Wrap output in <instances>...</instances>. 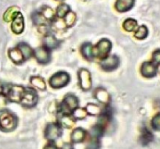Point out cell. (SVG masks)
Wrapping results in <instances>:
<instances>
[{
  "mask_svg": "<svg viewBox=\"0 0 160 149\" xmlns=\"http://www.w3.org/2000/svg\"><path fill=\"white\" fill-rule=\"evenodd\" d=\"M17 47L21 51L22 54L24 56L25 60L30 59V58L31 57V56L33 55V52H34V51L32 50L31 47L29 45H28L27 43H24V42H21V43L19 44Z\"/></svg>",
  "mask_w": 160,
  "mask_h": 149,
  "instance_id": "cell-21",
  "label": "cell"
},
{
  "mask_svg": "<svg viewBox=\"0 0 160 149\" xmlns=\"http://www.w3.org/2000/svg\"><path fill=\"white\" fill-rule=\"evenodd\" d=\"M38 100V96L37 92L32 87H28L25 88L20 102L24 107L32 108L37 105Z\"/></svg>",
  "mask_w": 160,
  "mask_h": 149,
  "instance_id": "cell-4",
  "label": "cell"
},
{
  "mask_svg": "<svg viewBox=\"0 0 160 149\" xmlns=\"http://www.w3.org/2000/svg\"><path fill=\"white\" fill-rule=\"evenodd\" d=\"M76 21V14L73 12H70L67 16L65 17V24L67 27H71L73 26Z\"/></svg>",
  "mask_w": 160,
  "mask_h": 149,
  "instance_id": "cell-29",
  "label": "cell"
},
{
  "mask_svg": "<svg viewBox=\"0 0 160 149\" xmlns=\"http://www.w3.org/2000/svg\"><path fill=\"white\" fill-rule=\"evenodd\" d=\"M94 96L95 99L98 100L100 103L103 105L109 104L110 102V95L107 91L103 87H98L94 92Z\"/></svg>",
  "mask_w": 160,
  "mask_h": 149,
  "instance_id": "cell-12",
  "label": "cell"
},
{
  "mask_svg": "<svg viewBox=\"0 0 160 149\" xmlns=\"http://www.w3.org/2000/svg\"><path fill=\"white\" fill-rule=\"evenodd\" d=\"M11 29L15 34H21L23 31V29H24V20H23V15L20 12L17 14V16L12 20Z\"/></svg>",
  "mask_w": 160,
  "mask_h": 149,
  "instance_id": "cell-11",
  "label": "cell"
},
{
  "mask_svg": "<svg viewBox=\"0 0 160 149\" xmlns=\"http://www.w3.org/2000/svg\"><path fill=\"white\" fill-rule=\"evenodd\" d=\"M120 65V59L117 56H108L107 57L102 59L100 66L106 71H111L117 68Z\"/></svg>",
  "mask_w": 160,
  "mask_h": 149,
  "instance_id": "cell-9",
  "label": "cell"
},
{
  "mask_svg": "<svg viewBox=\"0 0 160 149\" xmlns=\"http://www.w3.org/2000/svg\"><path fill=\"white\" fill-rule=\"evenodd\" d=\"M36 60L42 64H46L51 60V54L49 50L47 49L45 47H39L36 48L33 52Z\"/></svg>",
  "mask_w": 160,
  "mask_h": 149,
  "instance_id": "cell-10",
  "label": "cell"
},
{
  "mask_svg": "<svg viewBox=\"0 0 160 149\" xmlns=\"http://www.w3.org/2000/svg\"><path fill=\"white\" fill-rule=\"evenodd\" d=\"M18 8L16 6H12V7L9 8L6 10V12L4 13L3 16V19L6 22H10L13 20L14 17L17 16V14L19 12Z\"/></svg>",
  "mask_w": 160,
  "mask_h": 149,
  "instance_id": "cell-23",
  "label": "cell"
},
{
  "mask_svg": "<svg viewBox=\"0 0 160 149\" xmlns=\"http://www.w3.org/2000/svg\"><path fill=\"white\" fill-rule=\"evenodd\" d=\"M9 56L11 60H12L14 63L20 64L25 61L24 56H23V55L22 54L21 51H20L17 47L9 50Z\"/></svg>",
  "mask_w": 160,
  "mask_h": 149,
  "instance_id": "cell-18",
  "label": "cell"
},
{
  "mask_svg": "<svg viewBox=\"0 0 160 149\" xmlns=\"http://www.w3.org/2000/svg\"><path fill=\"white\" fill-rule=\"evenodd\" d=\"M70 77L67 72L60 71L55 73L50 77L49 85L53 88H62L69 84Z\"/></svg>",
  "mask_w": 160,
  "mask_h": 149,
  "instance_id": "cell-3",
  "label": "cell"
},
{
  "mask_svg": "<svg viewBox=\"0 0 160 149\" xmlns=\"http://www.w3.org/2000/svg\"><path fill=\"white\" fill-rule=\"evenodd\" d=\"M2 92H3V87L2 85V83L0 82V95H2Z\"/></svg>",
  "mask_w": 160,
  "mask_h": 149,
  "instance_id": "cell-36",
  "label": "cell"
},
{
  "mask_svg": "<svg viewBox=\"0 0 160 149\" xmlns=\"http://www.w3.org/2000/svg\"><path fill=\"white\" fill-rule=\"evenodd\" d=\"M61 149H73V147L71 144L66 143L62 145V147L61 148Z\"/></svg>",
  "mask_w": 160,
  "mask_h": 149,
  "instance_id": "cell-35",
  "label": "cell"
},
{
  "mask_svg": "<svg viewBox=\"0 0 160 149\" xmlns=\"http://www.w3.org/2000/svg\"><path fill=\"white\" fill-rule=\"evenodd\" d=\"M78 79L81 89L84 91H89L92 88V80L91 73L87 69L82 68L78 71Z\"/></svg>",
  "mask_w": 160,
  "mask_h": 149,
  "instance_id": "cell-7",
  "label": "cell"
},
{
  "mask_svg": "<svg viewBox=\"0 0 160 149\" xmlns=\"http://www.w3.org/2000/svg\"><path fill=\"white\" fill-rule=\"evenodd\" d=\"M78 105H79V100L78 97L72 94H68L66 95L59 106V114L70 115L78 107Z\"/></svg>",
  "mask_w": 160,
  "mask_h": 149,
  "instance_id": "cell-2",
  "label": "cell"
},
{
  "mask_svg": "<svg viewBox=\"0 0 160 149\" xmlns=\"http://www.w3.org/2000/svg\"><path fill=\"white\" fill-rule=\"evenodd\" d=\"M86 149H100L99 138L91 137L90 142L88 144Z\"/></svg>",
  "mask_w": 160,
  "mask_h": 149,
  "instance_id": "cell-30",
  "label": "cell"
},
{
  "mask_svg": "<svg viewBox=\"0 0 160 149\" xmlns=\"http://www.w3.org/2000/svg\"><path fill=\"white\" fill-rule=\"evenodd\" d=\"M153 61L155 63L160 64V50H157L153 53Z\"/></svg>",
  "mask_w": 160,
  "mask_h": 149,
  "instance_id": "cell-33",
  "label": "cell"
},
{
  "mask_svg": "<svg viewBox=\"0 0 160 149\" xmlns=\"http://www.w3.org/2000/svg\"><path fill=\"white\" fill-rule=\"evenodd\" d=\"M59 124L65 128H71L74 126V119L67 114H59Z\"/></svg>",
  "mask_w": 160,
  "mask_h": 149,
  "instance_id": "cell-19",
  "label": "cell"
},
{
  "mask_svg": "<svg viewBox=\"0 0 160 149\" xmlns=\"http://www.w3.org/2000/svg\"><path fill=\"white\" fill-rule=\"evenodd\" d=\"M138 23L135 20L132 18L127 19L124 22H123V29L126 31H133L135 30L137 27Z\"/></svg>",
  "mask_w": 160,
  "mask_h": 149,
  "instance_id": "cell-26",
  "label": "cell"
},
{
  "mask_svg": "<svg viewBox=\"0 0 160 149\" xmlns=\"http://www.w3.org/2000/svg\"><path fill=\"white\" fill-rule=\"evenodd\" d=\"M70 12V6L66 4H61L56 9V15L59 19L65 17Z\"/></svg>",
  "mask_w": 160,
  "mask_h": 149,
  "instance_id": "cell-24",
  "label": "cell"
},
{
  "mask_svg": "<svg viewBox=\"0 0 160 149\" xmlns=\"http://www.w3.org/2000/svg\"><path fill=\"white\" fill-rule=\"evenodd\" d=\"M41 14L43 16L44 18L47 20L48 22L49 21H53L55 20V12L52 10V9H51L48 6H45L44 7L42 8L40 11Z\"/></svg>",
  "mask_w": 160,
  "mask_h": 149,
  "instance_id": "cell-22",
  "label": "cell"
},
{
  "mask_svg": "<svg viewBox=\"0 0 160 149\" xmlns=\"http://www.w3.org/2000/svg\"><path fill=\"white\" fill-rule=\"evenodd\" d=\"M62 127L57 123H49L46 126L45 131V137L50 142H54L62 136Z\"/></svg>",
  "mask_w": 160,
  "mask_h": 149,
  "instance_id": "cell-6",
  "label": "cell"
},
{
  "mask_svg": "<svg viewBox=\"0 0 160 149\" xmlns=\"http://www.w3.org/2000/svg\"><path fill=\"white\" fill-rule=\"evenodd\" d=\"M86 135H87V133H86L85 130L80 127L76 128L75 130H73L71 134V142L73 144L81 143L85 140Z\"/></svg>",
  "mask_w": 160,
  "mask_h": 149,
  "instance_id": "cell-14",
  "label": "cell"
},
{
  "mask_svg": "<svg viewBox=\"0 0 160 149\" xmlns=\"http://www.w3.org/2000/svg\"><path fill=\"white\" fill-rule=\"evenodd\" d=\"M156 71L157 70H156V65L150 62H144L142 66V69H141L142 75L145 77H152L156 76Z\"/></svg>",
  "mask_w": 160,
  "mask_h": 149,
  "instance_id": "cell-13",
  "label": "cell"
},
{
  "mask_svg": "<svg viewBox=\"0 0 160 149\" xmlns=\"http://www.w3.org/2000/svg\"><path fill=\"white\" fill-rule=\"evenodd\" d=\"M31 84L36 88L41 91H45L46 89V84L45 82L44 78L40 76H32L30 79Z\"/></svg>",
  "mask_w": 160,
  "mask_h": 149,
  "instance_id": "cell-20",
  "label": "cell"
},
{
  "mask_svg": "<svg viewBox=\"0 0 160 149\" xmlns=\"http://www.w3.org/2000/svg\"><path fill=\"white\" fill-rule=\"evenodd\" d=\"M87 112H86L85 109L83 108L78 107L73 112H72V116H73V119L76 120H84L87 116Z\"/></svg>",
  "mask_w": 160,
  "mask_h": 149,
  "instance_id": "cell-27",
  "label": "cell"
},
{
  "mask_svg": "<svg viewBox=\"0 0 160 149\" xmlns=\"http://www.w3.org/2000/svg\"><path fill=\"white\" fill-rule=\"evenodd\" d=\"M141 139H142V143L146 145V144H148V142L152 139V134L149 132L148 130L145 129L143 131H142V137H141Z\"/></svg>",
  "mask_w": 160,
  "mask_h": 149,
  "instance_id": "cell-31",
  "label": "cell"
},
{
  "mask_svg": "<svg viewBox=\"0 0 160 149\" xmlns=\"http://www.w3.org/2000/svg\"><path fill=\"white\" fill-rule=\"evenodd\" d=\"M81 52L82 56L88 60H92L95 58V52H94V47L89 42L84 43L81 45Z\"/></svg>",
  "mask_w": 160,
  "mask_h": 149,
  "instance_id": "cell-16",
  "label": "cell"
},
{
  "mask_svg": "<svg viewBox=\"0 0 160 149\" xmlns=\"http://www.w3.org/2000/svg\"><path fill=\"white\" fill-rule=\"evenodd\" d=\"M57 1H60V2H63V1H65V0H57Z\"/></svg>",
  "mask_w": 160,
  "mask_h": 149,
  "instance_id": "cell-37",
  "label": "cell"
},
{
  "mask_svg": "<svg viewBox=\"0 0 160 149\" xmlns=\"http://www.w3.org/2000/svg\"><path fill=\"white\" fill-rule=\"evenodd\" d=\"M152 124L153 128L155 130L160 131V113L156 115L154 117V119L152 120Z\"/></svg>",
  "mask_w": 160,
  "mask_h": 149,
  "instance_id": "cell-32",
  "label": "cell"
},
{
  "mask_svg": "<svg viewBox=\"0 0 160 149\" xmlns=\"http://www.w3.org/2000/svg\"><path fill=\"white\" fill-rule=\"evenodd\" d=\"M85 110L88 114L92 116L100 115V113L102 112L99 106L95 104H92V103H89L87 105V106L85 107Z\"/></svg>",
  "mask_w": 160,
  "mask_h": 149,
  "instance_id": "cell-25",
  "label": "cell"
},
{
  "mask_svg": "<svg viewBox=\"0 0 160 149\" xmlns=\"http://www.w3.org/2000/svg\"><path fill=\"white\" fill-rule=\"evenodd\" d=\"M112 48V43L107 38H102L98 42L95 48H94L95 57H99L100 59H104L107 57L108 54Z\"/></svg>",
  "mask_w": 160,
  "mask_h": 149,
  "instance_id": "cell-5",
  "label": "cell"
},
{
  "mask_svg": "<svg viewBox=\"0 0 160 149\" xmlns=\"http://www.w3.org/2000/svg\"><path fill=\"white\" fill-rule=\"evenodd\" d=\"M25 91V87L22 86L12 85L8 88L7 98L11 102H20L21 100L23 92Z\"/></svg>",
  "mask_w": 160,
  "mask_h": 149,
  "instance_id": "cell-8",
  "label": "cell"
},
{
  "mask_svg": "<svg viewBox=\"0 0 160 149\" xmlns=\"http://www.w3.org/2000/svg\"><path fill=\"white\" fill-rule=\"evenodd\" d=\"M43 43H44V47L46 48L47 49L52 50L55 48H57L59 45V42L58 39H56L52 34H48L43 39Z\"/></svg>",
  "mask_w": 160,
  "mask_h": 149,
  "instance_id": "cell-15",
  "label": "cell"
},
{
  "mask_svg": "<svg viewBox=\"0 0 160 149\" xmlns=\"http://www.w3.org/2000/svg\"><path fill=\"white\" fill-rule=\"evenodd\" d=\"M18 124V118L7 109L0 111V130L4 132H10L16 129Z\"/></svg>",
  "mask_w": 160,
  "mask_h": 149,
  "instance_id": "cell-1",
  "label": "cell"
},
{
  "mask_svg": "<svg viewBox=\"0 0 160 149\" xmlns=\"http://www.w3.org/2000/svg\"><path fill=\"white\" fill-rule=\"evenodd\" d=\"M44 149H58V148L52 142H50L49 143L47 144V145H45Z\"/></svg>",
  "mask_w": 160,
  "mask_h": 149,
  "instance_id": "cell-34",
  "label": "cell"
},
{
  "mask_svg": "<svg viewBox=\"0 0 160 149\" xmlns=\"http://www.w3.org/2000/svg\"><path fill=\"white\" fill-rule=\"evenodd\" d=\"M148 28H147L145 25H142V26H140L138 28L134 36H135L138 39H144L148 36Z\"/></svg>",
  "mask_w": 160,
  "mask_h": 149,
  "instance_id": "cell-28",
  "label": "cell"
},
{
  "mask_svg": "<svg viewBox=\"0 0 160 149\" xmlns=\"http://www.w3.org/2000/svg\"><path fill=\"white\" fill-rule=\"evenodd\" d=\"M134 4V0H117L116 9L118 12H124L130 10Z\"/></svg>",
  "mask_w": 160,
  "mask_h": 149,
  "instance_id": "cell-17",
  "label": "cell"
}]
</instances>
